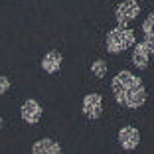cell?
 <instances>
[{"label":"cell","instance_id":"1","mask_svg":"<svg viewBox=\"0 0 154 154\" xmlns=\"http://www.w3.org/2000/svg\"><path fill=\"white\" fill-rule=\"evenodd\" d=\"M111 89H113V97L121 107L125 109H140L146 103V89L144 83L138 79L132 71L122 69L115 75L111 81Z\"/></svg>","mask_w":154,"mask_h":154},{"label":"cell","instance_id":"2","mask_svg":"<svg viewBox=\"0 0 154 154\" xmlns=\"http://www.w3.org/2000/svg\"><path fill=\"white\" fill-rule=\"evenodd\" d=\"M136 44V36L131 28L121 26L113 28L109 34H107V51L109 54H122L125 50L132 48Z\"/></svg>","mask_w":154,"mask_h":154},{"label":"cell","instance_id":"3","mask_svg":"<svg viewBox=\"0 0 154 154\" xmlns=\"http://www.w3.org/2000/svg\"><path fill=\"white\" fill-rule=\"evenodd\" d=\"M138 14H140V6H138L136 0H122L121 4L117 6V10H115V18H117V24L127 26Z\"/></svg>","mask_w":154,"mask_h":154},{"label":"cell","instance_id":"4","mask_svg":"<svg viewBox=\"0 0 154 154\" xmlns=\"http://www.w3.org/2000/svg\"><path fill=\"white\" fill-rule=\"evenodd\" d=\"M83 115H85L87 119H91V121H95V119H99L101 115H103V99H101V95H97V93H89V95L83 97Z\"/></svg>","mask_w":154,"mask_h":154},{"label":"cell","instance_id":"5","mask_svg":"<svg viewBox=\"0 0 154 154\" xmlns=\"http://www.w3.org/2000/svg\"><path fill=\"white\" fill-rule=\"evenodd\" d=\"M20 115H22V121L26 125H38L42 119V105L36 99H28V101H24Z\"/></svg>","mask_w":154,"mask_h":154},{"label":"cell","instance_id":"6","mask_svg":"<svg viewBox=\"0 0 154 154\" xmlns=\"http://www.w3.org/2000/svg\"><path fill=\"white\" fill-rule=\"evenodd\" d=\"M140 142V132L134 127H122L119 131V144L125 150H134Z\"/></svg>","mask_w":154,"mask_h":154},{"label":"cell","instance_id":"7","mask_svg":"<svg viewBox=\"0 0 154 154\" xmlns=\"http://www.w3.org/2000/svg\"><path fill=\"white\" fill-rule=\"evenodd\" d=\"M150 48L146 45V42H140V44H134V50H132V65L138 69H146L150 63Z\"/></svg>","mask_w":154,"mask_h":154},{"label":"cell","instance_id":"8","mask_svg":"<svg viewBox=\"0 0 154 154\" xmlns=\"http://www.w3.org/2000/svg\"><path fill=\"white\" fill-rule=\"evenodd\" d=\"M61 63H63V55L55 50H50L44 55V59H42V69L45 73H57Z\"/></svg>","mask_w":154,"mask_h":154},{"label":"cell","instance_id":"9","mask_svg":"<svg viewBox=\"0 0 154 154\" xmlns=\"http://www.w3.org/2000/svg\"><path fill=\"white\" fill-rule=\"evenodd\" d=\"M32 152L34 154H59L61 146H59V142L51 140V138H40L38 142H34Z\"/></svg>","mask_w":154,"mask_h":154},{"label":"cell","instance_id":"10","mask_svg":"<svg viewBox=\"0 0 154 154\" xmlns=\"http://www.w3.org/2000/svg\"><path fill=\"white\" fill-rule=\"evenodd\" d=\"M142 36H144V42L150 48V51L154 54V10L146 16L144 22H142Z\"/></svg>","mask_w":154,"mask_h":154},{"label":"cell","instance_id":"11","mask_svg":"<svg viewBox=\"0 0 154 154\" xmlns=\"http://www.w3.org/2000/svg\"><path fill=\"white\" fill-rule=\"evenodd\" d=\"M91 73H93L97 79H103V77L107 75V63H105L103 59L93 61V63H91Z\"/></svg>","mask_w":154,"mask_h":154},{"label":"cell","instance_id":"12","mask_svg":"<svg viewBox=\"0 0 154 154\" xmlns=\"http://www.w3.org/2000/svg\"><path fill=\"white\" fill-rule=\"evenodd\" d=\"M8 89H10V79L6 75H0V95L8 93Z\"/></svg>","mask_w":154,"mask_h":154},{"label":"cell","instance_id":"13","mask_svg":"<svg viewBox=\"0 0 154 154\" xmlns=\"http://www.w3.org/2000/svg\"><path fill=\"white\" fill-rule=\"evenodd\" d=\"M0 128H2V119H0Z\"/></svg>","mask_w":154,"mask_h":154}]
</instances>
